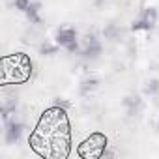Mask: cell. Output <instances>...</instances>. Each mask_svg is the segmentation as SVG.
Wrapping results in <instances>:
<instances>
[{
    "mask_svg": "<svg viewBox=\"0 0 159 159\" xmlns=\"http://www.w3.org/2000/svg\"><path fill=\"white\" fill-rule=\"evenodd\" d=\"M107 144H109L107 135L96 131L86 140H83L81 144H79L77 153H79V157H83V159H99V157H103V153L107 150Z\"/></svg>",
    "mask_w": 159,
    "mask_h": 159,
    "instance_id": "obj_3",
    "label": "cell"
},
{
    "mask_svg": "<svg viewBox=\"0 0 159 159\" xmlns=\"http://www.w3.org/2000/svg\"><path fill=\"white\" fill-rule=\"evenodd\" d=\"M15 8L21 11H26L30 8V0H15Z\"/></svg>",
    "mask_w": 159,
    "mask_h": 159,
    "instance_id": "obj_12",
    "label": "cell"
},
{
    "mask_svg": "<svg viewBox=\"0 0 159 159\" xmlns=\"http://www.w3.org/2000/svg\"><path fill=\"white\" fill-rule=\"evenodd\" d=\"M39 4H30V8L26 10V15H28V19H30V23H34V25H39L41 23V19H39Z\"/></svg>",
    "mask_w": 159,
    "mask_h": 159,
    "instance_id": "obj_8",
    "label": "cell"
},
{
    "mask_svg": "<svg viewBox=\"0 0 159 159\" xmlns=\"http://www.w3.org/2000/svg\"><path fill=\"white\" fill-rule=\"evenodd\" d=\"M159 90V81H150L148 84H146V92L148 94H155Z\"/></svg>",
    "mask_w": 159,
    "mask_h": 159,
    "instance_id": "obj_13",
    "label": "cell"
},
{
    "mask_svg": "<svg viewBox=\"0 0 159 159\" xmlns=\"http://www.w3.org/2000/svg\"><path fill=\"white\" fill-rule=\"evenodd\" d=\"M101 54V43L94 38V36H88L84 39V49H83V56L84 58H98Z\"/></svg>",
    "mask_w": 159,
    "mask_h": 159,
    "instance_id": "obj_6",
    "label": "cell"
},
{
    "mask_svg": "<svg viewBox=\"0 0 159 159\" xmlns=\"http://www.w3.org/2000/svg\"><path fill=\"white\" fill-rule=\"evenodd\" d=\"M21 131H23V124L21 122H15L11 118H8V129H6V142L8 144H15L21 137Z\"/></svg>",
    "mask_w": 159,
    "mask_h": 159,
    "instance_id": "obj_7",
    "label": "cell"
},
{
    "mask_svg": "<svg viewBox=\"0 0 159 159\" xmlns=\"http://www.w3.org/2000/svg\"><path fill=\"white\" fill-rule=\"evenodd\" d=\"M32 152L43 159H67L71 153V125L66 109L49 107L28 137Z\"/></svg>",
    "mask_w": 159,
    "mask_h": 159,
    "instance_id": "obj_1",
    "label": "cell"
},
{
    "mask_svg": "<svg viewBox=\"0 0 159 159\" xmlns=\"http://www.w3.org/2000/svg\"><path fill=\"white\" fill-rule=\"evenodd\" d=\"M96 84H98V81H94V79H92V81H84L83 86H81V92H83V94H88L90 90L96 88Z\"/></svg>",
    "mask_w": 159,
    "mask_h": 159,
    "instance_id": "obj_9",
    "label": "cell"
},
{
    "mask_svg": "<svg viewBox=\"0 0 159 159\" xmlns=\"http://www.w3.org/2000/svg\"><path fill=\"white\" fill-rule=\"evenodd\" d=\"M56 51H58V43L56 45H49V43L41 45V54H54Z\"/></svg>",
    "mask_w": 159,
    "mask_h": 159,
    "instance_id": "obj_11",
    "label": "cell"
},
{
    "mask_svg": "<svg viewBox=\"0 0 159 159\" xmlns=\"http://www.w3.org/2000/svg\"><path fill=\"white\" fill-rule=\"evenodd\" d=\"M56 43L66 47L69 52L77 51L79 49V45H77V30L73 26H62L56 32Z\"/></svg>",
    "mask_w": 159,
    "mask_h": 159,
    "instance_id": "obj_4",
    "label": "cell"
},
{
    "mask_svg": "<svg viewBox=\"0 0 159 159\" xmlns=\"http://www.w3.org/2000/svg\"><path fill=\"white\" fill-rule=\"evenodd\" d=\"M0 64H2V79H0L2 86L25 84L32 75V62H30V56L25 52L4 54Z\"/></svg>",
    "mask_w": 159,
    "mask_h": 159,
    "instance_id": "obj_2",
    "label": "cell"
},
{
    "mask_svg": "<svg viewBox=\"0 0 159 159\" xmlns=\"http://www.w3.org/2000/svg\"><path fill=\"white\" fill-rule=\"evenodd\" d=\"M103 34H105V38H109V39H116V38H118V28H116L114 25H111L109 28H105Z\"/></svg>",
    "mask_w": 159,
    "mask_h": 159,
    "instance_id": "obj_10",
    "label": "cell"
},
{
    "mask_svg": "<svg viewBox=\"0 0 159 159\" xmlns=\"http://www.w3.org/2000/svg\"><path fill=\"white\" fill-rule=\"evenodd\" d=\"M155 21H157V11H155L153 8H148V10L142 11L140 19L133 23V30H135V32H137V30H150V28H153Z\"/></svg>",
    "mask_w": 159,
    "mask_h": 159,
    "instance_id": "obj_5",
    "label": "cell"
}]
</instances>
